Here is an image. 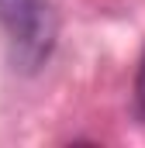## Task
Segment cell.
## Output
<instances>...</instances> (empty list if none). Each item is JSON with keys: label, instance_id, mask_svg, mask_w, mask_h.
<instances>
[{"label": "cell", "instance_id": "6da1fadb", "mask_svg": "<svg viewBox=\"0 0 145 148\" xmlns=\"http://www.w3.org/2000/svg\"><path fill=\"white\" fill-rule=\"evenodd\" d=\"M0 28L10 45V59L21 73H35L48 62L59 17L48 0H0Z\"/></svg>", "mask_w": 145, "mask_h": 148}, {"label": "cell", "instance_id": "7a4b0ae2", "mask_svg": "<svg viewBox=\"0 0 145 148\" xmlns=\"http://www.w3.org/2000/svg\"><path fill=\"white\" fill-rule=\"evenodd\" d=\"M135 107H138V117L145 121V52L138 62V79H135Z\"/></svg>", "mask_w": 145, "mask_h": 148}]
</instances>
